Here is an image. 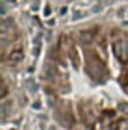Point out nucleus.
Segmentation results:
<instances>
[{"instance_id": "0eeeda50", "label": "nucleus", "mask_w": 128, "mask_h": 130, "mask_svg": "<svg viewBox=\"0 0 128 130\" xmlns=\"http://www.w3.org/2000/svg\"><path fill=\"white\" fill-rule=\"evenodd\" d=\"M14 130H15V129H14Z\"/></svg>"}, {"instance_id": "39448f33", "label": "nucleus", "mask_w": 128, "mask_h": 130, "mask_svg": "<svg viewBox=\"0 0 128 130\" xmlns=\"http://www.w3.org/2000/svg\"><path fill=\"white\" fill-rule=\"evenodd\" d=\"M50 11H51V9H50V6H47V8H45V15H48V14H50Z\"/></svg>"}, {"instance_id": "f257e3e1", "label": "nucleus", "mask_w": 128, "mask_h": 130, "mask_svg": "<svg viewBox=\"0 0 128 130\" xmlns=\"http://www.w3.org/2000/svg\"><path fill=\"white\" fill-rule=\"evenodd\" d=\"M21 59H23V52H20V50L12 52V53L9 55V61H11V62H20Z\"/></svg>"}, {"instance_id": "7ed1b4c3", "label": "nucleus", "mask_w": 128, "mask_h": 130, "mask_svg": "<svg viewBox=\"0 0 128 130\" xmlns=\"http://www.w3.org/2000/svg\"><path fill=\"white\" fill-rule=\"evenodd\" d=\"M71 61H74V67H75V68H78L80 61H78V55H77V52H75V50H72V52H71Z\"/></svg>"}, {"instance_id": "20e7f679", "label": "nucleus", "mask_w": 128, "mask_h": 130, "mask_svg": "<svg viewBox=\"0 0 128 130\" xmlns=\"http://www.w3.org/2000/svg\"><path fill=\"white\" fill-rule=\"evenodd\" d=\"M118 109H119L121 113L128 115V103H119V104H118Z\"/></svg>"}, {"instance_id": "423d86ee", "label": "nucleus", "mask_w": 128, "mask_h": 130, "mask_svg": "<svg viewBox=\"0 0 128 130\" xmlns=\"http://www.w3.org/2000/svg\"><path fill=\"white\" fill-rule=\"evenodd\" d=\"M50 130H56V127H53V126H51V127H50Z\"/></svg>"}, {"instance_id": "f03ea898", "label": "nucleus", "mask_w": 128, "mask_h": 130, "mask_svg": "<svg viewBox=\"0 0 128 130\" xmlns=\"http://www.w3.org/2000/svg\"><path fill=\"white\" fill-rule=\"evenodd\" d=\"M80 36H81V39H83V42H86V44H89L91 41H94V33L92 32H81L80 33Z\"/></svg>"}]
</instances>
